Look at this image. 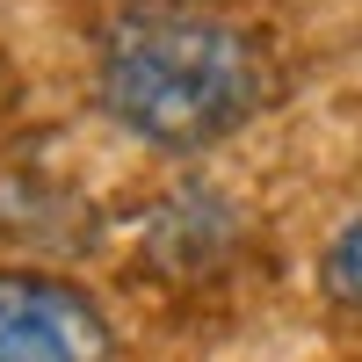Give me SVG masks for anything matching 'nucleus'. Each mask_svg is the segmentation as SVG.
<instances>
[{"label":"nucleus","mask_w":362,"mask_h":362,"mask_svg":"<svg viewBox=\"0 0 362 362\" xmlns=\"http://www.w3.org/2000/svg\"><path fill=\"white\" fill-rule=\"evenodd\" d=\"M95 95L131 138L160 153H203L261 109L268 73L232 22L189 8H131L102 29Z\"/></svg>","instance_id":"1"},{"label":"nucleus","mask_w":362,"mask_h":362,"mask_svg":"<svg viewBox=\"0 0 362 362\" xmlns=\"http://www.w3.org/2000/svg\"><path fill=\"white\" fill-rule=\"evenodd\" d=\"M0 362H116V334L80 283L0 268Z\"/></svg>","instance_id":"2"},{"label":"nucleus","mask_w":362,"mask_h":362,"mask_svg":"<svg viewBox=\"0 0 362 362\" xmlns=\"http://www.w3.org/2000/svg\"><path fill=\"white\" fill-rule=\"evenodd\" d=\"M319 283L334 305L362 312V218H348L334 239H326V254H319Z\"/></svg>","instance_id":"3"},{"label":"nucleus","mask_w":362,"mask_h":362,"mask_svg":"<svg viewBox=\"0 0 362 362\" xmlns=\"http://www.w3.org/2000/svg\"><path fill=\"white\" fill-rule=\"evenodd\" d=\"M153 8H181V0H153Z\"/></svg>","instance_id":"4"}]
</instances>
